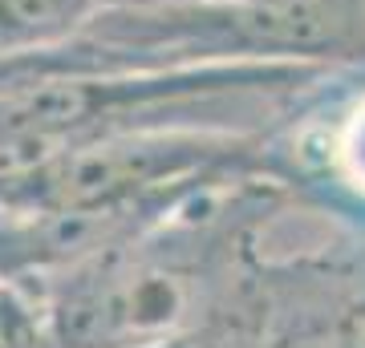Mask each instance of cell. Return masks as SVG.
Wrapping results in <instances>:
<instances>
[{"label": "cell", "instance_id": "cell-1", "mask_svg": "<svg viewBox=\"0 0 365 348\" xmlns=\"http://www.w3.org/2000/svg\"><path fill=\"white\" fill-rule=\"evenodd\" d=\"M81 37L126 69L365 61V0H167L102 4Z\"/></svg>", "mask_w": 365, "mask_h": 348}, {"label": "cell", "instance_id": "cell-2", "mask_svg": "<svg viewBox=\"0 0 365 348\" xmlns=\"http://www.w3.org/2000/svg\"><path fill=\"white\" fill-rule=\"evenodd\" d=\"M268 170L292 194L317 199L321 206L365 211V90L341 105L325 130H317L313 150L280 146L268 134Z\"/></svg>", "mask_w": 365, "mask_h": 348}, {"label": "cell", "instance_id": "cell-3", "mask_svg": "<svg viewBox=\"0 0 365 348\" xmlns=\"http://www.w3.org/2000/svg\"><path fill=\"white\" fill-rule=\"evenodd\" d=\"M106 0H0V53H41L73 41Z\"/></svg>", "mask_w": 365, "mask_h": 348}, {"label": "cell", "instance_id": "cell-4", "mask_svg": "<svg viewBox=\"0 0 365 348\" xmlns=\"http://www.w3.org/2000/svg\"><path fill=\"white\" fill-rule=\"evenodd\" d=\"M0 348H53L37 296L16 280H0Z\"/></svg>", "mask_w": 365, "mask_h": 348}, {"label": "cell", "instance_id": "cell-5", "mask_svg": "<svg viewBox=\"0 0 365 348\" xmlns=\"http://www.w3.org/2000/svg\"><path fill=\"white\" fill-rule=\"evenodd\" d=\"M337 344L341 348H365V268L353 275L349 292H345V300H341Z\"/></svg>", "mask_w": 365, "mask_h": 348}, {"label": "cell", "instance_id": "cell-6", "mask_svg": "<svg viewBox=\"0 0 365 348\" xmlns=\"http://www.w3.org/2000/svg\"><path fill=\"white\" fill-rule=\"evenodd\" d=\"M106 4H167V0H106Z\"/></svg>", "mask_w": 365, "mask_h": 348}, {"label": "cell", "instance_id": "cell-7", "mask_svg": "<svg viewBox=\"0 0 365 348\" xmlns=\"http://www.w3.org/2000/svg\"><path fill=\"white\" fill-rule=\"evenodd\" d=\"M158 348H195V340H175V344H158Z\"/></svg>", "mask_w": 365, "mask_h": 348}]
</instances>
